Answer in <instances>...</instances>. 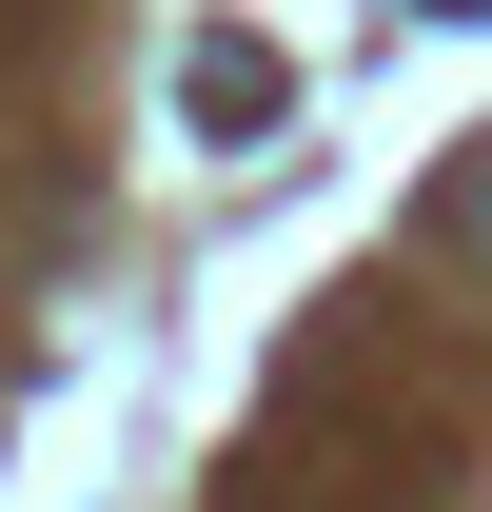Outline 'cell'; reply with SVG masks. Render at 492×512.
Instances as JSON below:
<instances>
[{
    "instance_id": "obj_1",
    "label": "cell",
    "mask_w": 492,
    "mask_h": 512,
    "mask_svg": "<svg viewBox=\"0 0 492 512\" xmlns=\"http://www.w3.org/2000/svg\"><path fill=\"white\" fill-rule=\"evenodd\" d=\"M178 99H197V138H256L296 79H276V40H197V79H178Z\"/></svg>"
},
{
    "instance_id": "obj_2",
    "label": "cell",
    "mask_w": 492,
    "mask_h": 512,
    "mask_svg": "<svg viewBox=\"0 0 492 512\" xmlns=\"http://www.w3.org/2000/svg\"><path fill=\"white\" fill-rule=\"evenodd\" d=\"M453 237H473V256H492V158H473V178H453Z\"/></svg>"
},
{
    "instance_id": "obj_3",
    "label": "cell",
    "mask_w": 492,
    "mask_h": 512,
    "mask_svg": "<svg viewBox=\"0 0 492 512\" xmlns=\"http://www.w3.org/2000/svg\"><path fill=\"white\" fill-rule=\"evenodd\" d=\"M433 20H492V0H433Z\"/></svg>"
}]
</instances>
